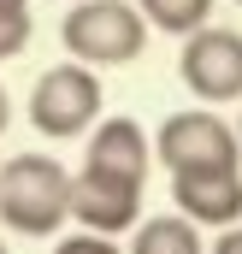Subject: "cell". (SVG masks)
Masks as SVG:
<instances>
[{"instance_id": "1", "label": "cell", "mask_w": 242, "mask_h": 254, "mask_svg": "<svg viewBox=\"0 0 242 254\" xmlns=\"http://www.w3.org/2000/svg\"><path fill=\"white\" fill-rule=\"evenodd\" d=\"M71 219V172L54 154H12L0 166V225L18 237H54Z\"/></svg>"}, {"instance_id": "2", "label": "cell", "mask_w": 242, "mask_h": 254, "mask_svg": "<svg viewBox=\"0 0 242 254\" xmlns=\"http://www.w3.org/2000/svg\"><path fill=\"white\" fill-rule=\"evenodd\" d=\"M60 42L83 65H130L148 48V18L130 0H77L60 24Z\"/></svg>"}, {"instance_id": "3", "label": "cell", "mask_w": 242, "mask_h": 254, "mask_svg": "<svg viewBox=\"0 0 242 254\" xmlns=\"http://www.w3.org/2000/svg\"><path fill=\"white\" fill-rule=\"evenodd\" d=\"M101 101H107V95H101L95 65H83V60L48 65V71L36 77V89H30V125L42 130L48 142H71V136L95 130Z\"/></svg>"}, {"instance_id": "4", "label": "cell", "mask_w": 242, "mask_h": 254, "mask_svg": "<svg viewBox=\"0 0 242 254\" xmlns=\"http://www.w3.org/2000/svg\"><path fill=\"white\" fill-rule=\"evenodd\" d=\"M154 154L166 160V172H237L242 166L237 125H225V119L207 113V107L172 113V119L160 125V136H154Z\"/></svg>"}, {"instance_id": "5", "label": "cell", "mask_w": 242, "mask_h": 254, "mask_svg": "<svg viewBox=\"0 0 242 254\" xmlns=\"http://www.w3.org/2000/svg\"><path fill=\"white\" fill-rule=\"evenodd\" d=\"M183 89L195 101H242V36L225 24H201L183 36Z\"/></svg>"}, {"instance_id": "6", "label": "cell", "mask_w": 242, "mask_h": 254, "mask_svg": "<svg viewBox=\"0 0 242 254\" xmlns=\"http://www.w3.org/2000/svg\"><path fill=\"white\" fill-rule=\"evenodd\" d=\"M71 219L95 237H119L142 219V178H113V172H95L83 166L71 178Z\"/></svg>"}, {"instance_id": "7", "label": "cell", "mask_w": 242, "mask_h": 254, "mask_svg": "<svg viewBox=\"0 0 242 254\" xmlns=\"http://www.w3.org/2000/svg\"><path fill=\"white\" fill-rule=\"evenodd\" d=\"M172 201L195 225H237L242 219V172H172Z\"/></svg>"}, {"instance_id": "8", "label": "cell", "mask_w": 242, "mask_h": 254, "mask_svg": "<svg viewBox=\"0 0 242 254\" xmlns=\"http://www.w3.org/2000/svg\"><path fill=\"white\" fill-rule=\"evenodd\" d=\"M83 166L113 172V178H148L154 142H148V130L136 125V119H95V136H89Z\"/></svg>"}, {"instance_id": "9", "label": "cell", "mask_w": 242, "mask_h": 254, "mask_svg": "<svg viewBox=\"0 0 242 254\" xmlns=\"http://www.w3.org/2000/svg\"><path fill=\"white\" fill-rule=\"evenodd\" d=\"M130 254H207V243H201V225H195V219L160 213V219H142V225H136Z\"/></svg>"}, {"instance_id": "10", "label": "cell", "mask_w": 242, "mask_h": 254, "mask_svg": "<svg viewBox=\"0 0 242 254\" xmlns=\"http://www.w3.org/2000/svg\"><path fill=\"white\" fill-rule=\"evenodd\" d=\"M136 12L148 18V30H166V36H189L213 24V0H136Z\"/></svg>"}, {"instance_id": "11", "label": "cell", "mask_w": 242, "mask_h": 254, "mask_svg": "<svg viewBox=\"0 0 242 254\" xmlns=\"http://www.w3.org/2000/svg\"><path fill=\"white\" fill-rule=\"evenodd\" d=\"M30 48V12H0V60H18Z\"/></svg>"}, {"instance_id": "12", "label": "cell", "mask_w": 242, "mask_h": 254, "mask_svg": "<svg viewBox=\"0 0 242 254\" xmlns=\"http://www.w3.org/2000/svg\"><path fill=\"white\" fill-rule=\"evenodd\" d=\"M54 254H119V249H113L107 237H95V231H77V237H65Z\"/></svg>"}, {"instance_id": "13", "label": "cell", "mask_w": 242, "mask_h": 254, "mask_svg": "<svg viewBox=\"0 0 242 254\" xmlns=\"http://www.w3.org/2000/svg\"><path fill=\"white\" fill-rule=\"evenodd\" d=\"M213 254H242V231H237V225H225V237L213 243Z\"/></svg>"}, {"instance_id": "14", "label": "cell", "mask_w": 242, "mask_h": 254, "mask_svg": "<svg viewBox=\"0 0 242 254\" xmlns=\"http://www.w3.org/2000/svg\"><path fill=\"white\" fill-rule=\"evenodd\" d=\"M6 125H12V95H6V83H0V136H6Z\"/></svg>"}, {"instance_id": "15", "label": "cell", "mask_w": 242, "mask_h": 254, "mask_svg": "<svg viewBox=\"0 0 242 254\" xmlns=\"http://www.w3.org/2000/svg\"><path fill=\"white\" fill-rule=\"evenodd\" d=\"M0 12H30V0H0Z\"/></svg>"}, {"instance_id": "16", "label": "cell", "mask_w": 242, "mask_h": 254, "mask_svg": "<svg viewBox=\"0 0 242 254\" xmlns=\"http://www.w3.org/2000/svg\"><path fill=\"white\" fill-rule=\"evenodd\" d=\"M237 142H242V119H237Z\"/></svg>"}, {"instance_id": "17", "label": "cell", "mask_w": 242, "mask_h": 254, "mask_svg": "<svg viewBox=\"0 0 242 254\" xmlns=\"http://www.w3.org/2000/svg\"><path fill=\"white\" fill-rule=\"evenodd\" d=\"M0 254H6V243H0Z\"/></svg>"}, {"instance_id": "18", "label": "cell", "mask_w": 242, "mask_h": 254, "mask_svg": "<svg viewBox=\"0 0 242 254\" xmlns=\"http://www.w3.org/2000/svg\"><path fill=\"white\" fill-rule=\"evenodd\" d=\"M237 6H242V0H237Z\"/></svg>"}]
</instances>
